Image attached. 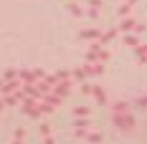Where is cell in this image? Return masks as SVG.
Here are the masks:
<instances>
[{
	"label": "cell",
	"mask_w": 147,
	"mask_h": 144,
	"mask_svg": "<svg viewBox=\"0 0 147 144\" xmlns=\"http://www.w3.org/2000/svg\"><path fill=\"white\" fill-rule=\"evenodd\" d=\"M12 144H22V141L21 140H17V139H15V141H14Z\"/></svg>",
	"instance_id": "7"
},
{
	"label": "cell",
	"mask_w": 147,
	"mask_h": 144,
	"mask_svg": "<svg viewBox=\"0 0 147 144\" xmlns=\"http://www.w3.org/2000/svg\"><path fill=\"white\" fill-rule=\"evenodd\" d=\"M99 135H93V136L89 137V141H98L100 140V137H98Z\"/></svg>",
	"instance_id": "3"
},
{
	"label": "cell",
	"mask_w": 147,
	"mask_h": 144,
	"mask_svg": "<svg viewBox=\"0 0 147 144\" xmlns=\"http://www.w3.org/2000/svg\"><path fill=\"white\" fill-rule=\"evenodd\" d=\"M76 111H77L76 113H78V114H82V113H86V111H87V110H86V109H84V108H82V109L79 108V109H77Z\"/></svg>",
	"instance_id": "5"
},
{
	"label": "cell",
	"mask_w": 147,
	"mask_h": 144,
	"mask_svg": "<svg viewBox=\"0 0 147 144\" xmlns=\"http://www.w3.org/2000/svg\"><path fill=\"white\" fill-rule=\"evenodd\" d=\"M44 143H45V144H53L54 142H53V140H52V138H51V137L46 136V139H45Z\"/></svg>",
	"instance_id": "4"
},
{
	"label": "cell",
	"mask_w": 147,
	"mask_h": 144,
	"mask_svg": "<svg viewBox=\"0 0 147 144\" xmlns=\"http://www.w3.org/2000/svg\"><path fill=\"white\" fill-rule=\"evenodd\" d=\"M39 130H40V132L42 133V134L48 135L49 132H50V127L47 124H41L40 127H39Z\"/></svg>",
	"instance_id": "1"
},
{
	"label": "cell",
	"mask_w": 147,
	"mask_h": 144,
	"mask_svg": "<svg viewBox=\"0 0 147 144\" xmlns=\"http://www.w3.org/2000/svg\"><path fill=\"white\" fill-rule=\"evenodd\" d=\"M24 136V130L22 128H18L15 131V139L17 140H22V137Z\"/></svg>",
	"instance_id": "2"
},
{
	"label": "cell",
	"mask_w": 147,
	"mask_h": 144,
	"mask_svg": "<svg viewBox=\"0 0 147 144\" xmlns=\"http://www.w3.org/2000/svg\"><path fill=\"white\" fill-rule=\"evenodd\" d=\"M76 124H77V125H86V124H87V122H83V121H79V122H76Z\"/></svg>",
	"instance_id": "6"
}]
</instances>
